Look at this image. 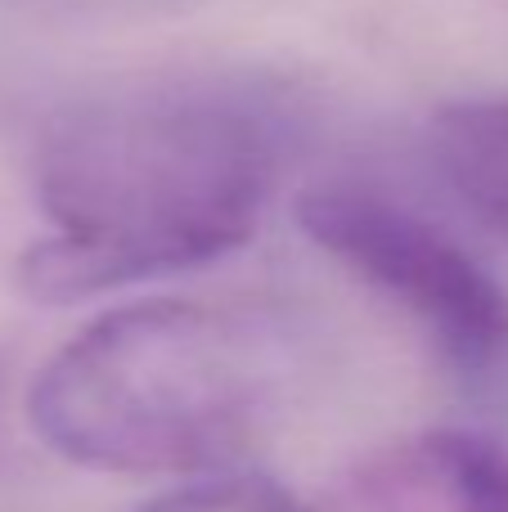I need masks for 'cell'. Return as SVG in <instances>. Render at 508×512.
Listing matches in <instances>:
<instances>
[{"label": "cell", "mask_w": 508, "mask_h": 512, "mask_svg": "<svg viewBox=\"0 0 508 512\" xmlns=\"http://www.w3.org/2000/svg\"><path fill=\"white\" fill-rule=\"evenodd\" d=\"M275 90L243 77H158L45 117L32 194L45 234L18 288L68 306L239 252L293 149Z\"/></svg>", "instance_id": "obj_1"}, {"label": "cell", "mask_w": 508, "mask_h": 512, "mask_svg": "<svg viewBox=\"0 0 508 512\" xmlns=\"http://www.w3.org/2000/svg\"><path fill=\"white\" fill-rule=\"evenodd\" d=\"M275 405V351L248 319L153 297L68 337L27 391V423L77 468L203 481L248 463Z\"/></svg>", "instance_id": "obj_2"}, {"label": "cell", "mask_w": 508, "mask_h": 512, "mask_svg": "<svg viewBox=\"0 0 508 512\" xmlns=\"http://www.w3.org/2000/svg\"><path fill=\"white\" fill-rule=\"evenodd\" d=\"M297 225L419 328L468 405L508 414V292L446 225L369 180L306 185Z\"/></svg>", "instance_id": "obj_3"}, {"label": "cell", "mask_w": 508, "mask_h": 512, "mask_svg": "<svg viewBox=\"0 0 508 512\" xmlns=\"http://www.w3.org/2000/svg\"><path fill=\"white\" fill-rule=\"evenodd\" d=\"M338 512H508V441L486 427H428L365 450Z\"/></svg>", "instance_id": "obj_4"}, {"label": "cell", "mask_w": 508, "mask_h": 512, "mask_svg": "<svg viewBox=\"0 0 508 512\" xmlns=\"http://www.w3.org/2000/svg\"><path fill=\"white\" fill-rule=\"evenodd\" d=\"M135 512H320L302 495L275 486L270 477H248V472H225V477L185 481L167 495L149 499Z\"/></svg>", "instance_id": "obj_5"}]
</instances>
